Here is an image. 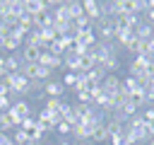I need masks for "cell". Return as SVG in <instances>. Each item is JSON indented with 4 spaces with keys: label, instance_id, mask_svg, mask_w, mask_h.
<instances>
[{
    "label": "cell",
    "instance_id": "6da1fadb",
    "mask_svg": "<svg viewBox=\"0 0 154 145\" xmlns=\"http://www.w3.org/2000/svg\"><path fill=\"white\" fill-rule=\"evenodd\" d=\"M19 72H22L26 80H38V82H48V80H51V75H53V70L43 68L41 63H24Z\"/></svg>",
    "mask_w": 154,
    "mask_h": 145
},
{
    "label": "cell",
    "instance_id": "7a4b0ae2",
    "mask_svg": "<svg viewBox=\"0 0 154 145\" xmlns=\"http://www.w3.org/2000/svg\"><path fill=\"white\" fill-rule=\"evenodd\" d=\"M94 34H96V39H99V41H106V44L116 41V22H113L111 17L99 19V22L94 24Z\"/></svg>",
    "mask_w": 154,
    "mask_h": 145
},
{
    "label": "cell",
    "instance_id": "3957f363",
    "mask_svg": "<svg viewBox=\"0 0 154 145\" xmlns=\"http://www.w3.org/2000/svg\"><path fill=\"white\" fill-rule=\"evenodd\" d=\"M91 58H94V63L96 65H101L103 60H108L111 56H118V46H116V41H111V44H106V41H99L91 51Z\"/></svg>",
    "mask_w": 154,
    "mask_h": 145
},
{
    "label": "cell",
    "instance_id": "277c9868",
    "mask_svg": "<svg viewBox=\"0 0 154 145\" xmlns=\"http://www.w3.org/2000/svg\"><path fill=\"white\" fill-rule=\"evenodd\" d=\"M2 82H7V87H10L12 97H24V94H26V89H29V80H26L22 72H10V75H5V80H2Z\"/></svg>",
    "mask_w": 154,
    "mask_h": 145
},
{
    "label": "cell",
    "instance_id": "5b68a950",
    "mask_svg": "<svg viewBox=\"0 0 154 145\" xmlns=\"http://www.w3.org/2000/svg\"><path fill=\"white\" fill-rule=\"evenodd\" d=\"M7 114H10L12 123H14V128H19V126H22V121L31 116V106H29L24 99H17V102H12V106L7 109Z\"/></svg>",
    "mask_w": 154,
    "mask_h": 145
},
{
    "label": "cell",
    "instance_id": "8992f818",
    "mask_svg": "<svg viewBox=\"0 0 154 145\" xmlns=\"http://www.w3.org/2000/svg\"><path fill=\"white\" fill-rule=\"evenodd\" d=\"M43 92L48 99H63V94L67 92V87L63 85V80H48L43 85Z\"/></svg>",
    "mask_w": 154,
    "mask_h": 145
},
{
    "label": "cell",
    "instance_id": "52a82bcc",
    "mask_svg": "<svg viewBox=\"0 0 154 145\" xmlns=\"http://www.w3.org/2000/svg\"><path fill=\"white\" fill-rule=\"evenodd\" d=\"M41 51H43L41 46L24 44V46H22V51H19V53H22V56H19V58H22V65H24V63H38V58H41Z\"/></svg>",
    "mask_w": 154,
    "mask_h": 145
},
{
    "label": "cell",
    "instance_id": "ba28073f",
    "mask_svg": "<svg viewBox=\"0 0 154 145\" xmlns=\"http://www.w3.org/2000/svg\"><path fill=\"white\" fill-rule=\"evenodd\" d=\"M38 63H41L43 68H48V70L55 72L58 68H63V56H55V53H51V51H41Z\"/></svg>",
    "mask_w": 154,
    "mask_h": 145
},
{
    "label": "cell",
    "instance_id": "9c48e42d",
    "mask_svg": "<svg viewBox=\"0 0 154 145\" xmlns=\"http://www.w3.org/2000/svg\"><path fill=\"white\" fill-rule=\"evenodd\" d=\"M63 7H65V12H67V19H70V22H77L79 17H84V7H82V2L67 0V2H63Z\"/></svg>",
    "mask_w": 154,
    "mask_h": 145
},
{
    "label": "cell",
    "instance_id": "30bf717a",
    "mask_svg": "<svg viewBox=\"0 0 154 145\" xmlns=\"http://www.w3.org/2000/svg\"><path fill=\"white\" fill-rule=\"evenodd\" d=\"M2 70L10 75V72H19L22 70V58L19 56H14V53H5V58H2Z\"/></svg>",
    "mask_w": 154,
    "mask_h": 145
},
{
    "label": "cell",
    "instance_id": "8fae6325",
    "mask_svg": "<svg viewBox=\"0 0 154 145\" xmlns=\"http://www.w3.org/2000/svg\"><path fill=\"white\" fill-rule=\"evenodd\" d=\"M101 87H103V92H106V94H111V97H113V94L123 87V80L118 77V72H113V75H106V80L101 82Z\"/></svg>",
    "mask_w": 154,
    "mask_h": 145
},
{
    "label": "cell",
    "instance_id": "7c38bea8",
    "mask_svg": "<svg viewBox=\"0 0 154 145\" xmlns=\"http://www.w3.org/2000/svg\"><path fill=\"white\" fill-rule=\"evenodd\" d=\"M82 7H84V17H89L94 24L101 19V7H99V2H96V0H84V2H82Z\"/></svg>",
    "mask_w": 154,
    "mask_h": 145
},
{
    "label": "cell",
    "instance_id": "4fadbf2b",
    "mask_svg": "<svg viewBox=\"0 0 154 145\" xmlns=\"http://www.w3.org/2000/svg\"><path fill=\"white\" fill-rule=\"evenodd\" d=\"M91 130H94V126H89V123H77V126H72V135H75L79 143L91 140Z\"/></svg>",
    "mask_w": 154,
    "mask_h": 145
},
{
    "label": "cell",
    "instance_id": "5bb4252c",
    "mask_svg": "<svg viewBox=\"0 0 154 145\" xmlns=\"http://www.w3.org/2000/svg\"><path fill=\"white\" fill-rule=\"evenodd\" d=\"M135 106H137V111H142L144 106H147V89L144 87H137L135 92H130V97H128Z\"/></svg>",
    "mask_w": 154,
    "mask_h": 145
},
{
    "label": "cell",
    "instance_id": "9a60e30c",
    "mask_svg": "<svg viewBox=\"0 0 154 145\" xmlns=\"http://www.w3.org/2000/svg\"><path fill=\"white\" fill-rule=\"evenodd\" d=\"M75 41H77V44H82L84 48H94V46L99 44V39H96V34H94V31H82V34H77V36H75Z\"/></svg>",
    "mask_w": 154,
    "mask_h": 145
},
{
    "label": "cell",
    "instance_id": "2e32d148",
    "mask_svg": "<svg viewBox=\"0 0 154 145\" xmlns=\"http://www.w3.org/2000/svg\"><path fill=\"white\" fill-rule=\"evenodd\" d=\"M106 130H108V138H113V135H120V133H125V123H120V121H116V118H106Z\"/></svg>",
    "mask_w": 154,
    "mask_h": 145
},
{
    "label": "cell",
    "instance_id": "e0dca14e",
    "mask_svg": "<svg viewBox=\"0 0 154 145\" xmlns=\"http://www.w3.org/2000/svg\"><path fill=\"white\" fill-rule=\"evenodd\" d=\"M135 36H137L140 41H149V39L154 36V27H152L149 22H142V24L135 29Z\"/></svg>",
    "mask_w": 154,
    "mask_h": 145
},
{
    "label": "cell",
    "instance_id": "ac0fdd59",
    "mask_svg": "<svg viewBox=\"0 0 154 145\" xmlns=\"http://www.w3.org/2000/svg\"><path fill=\"white\" fill-rule=\"evenodd\" d=\"M87 75V80L91 82V85H101L103 80H106V72H103V68H99V65H94L89 72H84Z\"/></svg>",
    "mask_w": 154,
    "mask_h": 145
},
{
    "label": "cell",
    "instance_id": "d6986e66",
    "mask_svg": "<svg viewBox=\"0 0 154 145\" xmlns=\"http://www.w3.org/2000/svg\"><path fill=\"white\" fill-rule=\"evenodd\" d=\"M94 65H96V63H94L91 53H84V56H79V60H77V72H89Z\"/></svg>",
    "mask_w": 154,
    "mask_h": 145
},
{
    "label": "cell",
    "instance_id": "ffe728a7",
    "mask_svg": "<svg viewBox=\"0 0 154 145\" xmlns=\"http://www.w3.org/2000/svg\"><path fill=\"white\" fill-rule=\"evenodd\" d=\"M106 140H108V130H106V126H103V123L94 126V130H91V143H106Z\"/></svg>",
    "mask_w": 154,
    "mask_h": 145
},
{
    "label": "cell",
    "instance_id": "44dd1931",
    "mask_svg": "<svg viewBox=\"0 0 154 145\" xmlns=\"http://www.w3.org/2000/svg\"><path fill=\"white\" fill-rule=\"evenodd\" d=\"M43 133H46V128H43L41 123H36V126H34L31 130H26V135H29V140H31V143H36V145L41 143V138H43Z\"/></svg>",
    "mask_w": 154,
    "mask_h": 145
},
{
    "label": "cell",
    "instance_id": "7402d4cb",
    "mask_svg": "<svg viewBox=\"0 0 154 145\" xmlns=\"http://www.w3.org/2000/svg\"><path fill=\"white\" fill-rule=\"evenodd\" d=\"M24 44L22 41H17L14 36H7V39H2V51H19Z\"/></svg>",
    "mask_w": 154,
    "mask_h": 145
},
{
    "label": "cell",
    "instance_id": "603a6c76",
    "mask_svg": "<svg viewBox=\"0 0 154 145\" xmlns=\"http://www.w3.org/2000/svg\"><path fill=\"white\" fill-rule=\"evenodd\" d=\"M10 138H12V143H14V145H24V143L29 140V135H26V130H22V128H14Z\"/></svg>",
    "mask_w": 154,
    "mask_h": 145
},
{
    "label": "cell",
    "instance_id": "cb8c5ba5",
    "mask_svg": "<svg viewBox=\"0 0 154 145\" xmlns=\"http://www.w3.org/2000/svg\"><path fill=\"white\" fill-rule=\"evenodd\" d=\"M0 130H2V133L14 130V123H12V118H10V114H7V111H2V114H0Z\"/></svg>",
    "mask_w": 154,
    "mask_h": 145
},
{
    "label": "cell",
    "instance_id": "d4e9b609",
    "mask_svg": "<svg viewBox=\"0 0 154 145\" xmlns=\"http://www.w3.org/2000/svg\"><path fill=\"white\" fill-rule=\"evenodd\" d=\"M137 87H140V85H137V80H135V77H130V75H128V77L123 80V89H125L128 94H130V92H135Z\"/></svg>",
    "mask_w": 154,
    "mask_h": 145
},
{
    "label": "cell",
    "instance_id": "484cf974",
    "mask_svg": "<svg viewBox=\"0 0 154 145\" xmlns=\"http://www.w3.org/2000/svg\"><path fill=\"white\" fill-rule=\"evenodd\" d=\"M63 85L72 89V87L77 85V72H65V75H63Z\"/></svg>",
    "mask_w": 154,
    "mask_h": 145
},
{
    "label": "cell",
    "instance_id": "4316f807",
    "mask_svg": "<svg viewBox=\"0 0 154 145\" xmlns=\"http://www.w3.org/2000/svg\"><path fill=\"white\" fill-rule=\"evenodd\" d=\"M60 104H63V99H48V97H46V104H43V106H46L48 111H60Z\"/></svg>",
    "mask_w": 154,
    "mask_h": 145
},
{
    "label": "cell",
    "instance_id": "83f0119b",
    "mask_svg": "<svg viewBox=\"0 0 154 145\" xmlns=\"http://www.w3.org/2000/svg\"><path fill=\"white\" fill-rule=\"evenodd\" d=\"M140 116H142L147 123H154V106H144V109L140 111Z\"/></svg>",
    "mask_w": 154,
    "mask_h": 145
},
{
    "label": "cell",
    "instance_id": "f1b7e54d",
    "mask_svg": "<svg viewBox=\"0 0 154 145\" xmlns=\"http://www.w3.org/2000/svg\"><path fill=\"white\" fill-rule=\"evenodd\" d=\"M55 133H60V135H67V133H72V126H70L67 121H60V123L55 126Z\"/></svg>",
    "mask_w": 154,
    "mask_h": 145
},
{
    "label": "cell",
    "instance_id": "f546056e",
    "mask_svg": "<svg viewBox=\"0 0 154 145\" xmlns=\"http://www.w3.org/2000/svg\"><path fill=\"white\" fill-rule=\"evenodd\" d=\"M75 97H77V104H94V102H91V94H89V92H77Z\"/></svg>",
    "mask_w": 154,
    "mask_h": 145
},
{
    "label": "cell",
    "instance_id": "4dcf8cb0",
    "mask_svg": "<svg viewBox=\"0 0 154 145\" xmlns=\"http://www.w3.org/2000/svg\"><path fill=\"white\" fill-rule=\"evenodd\" d=\"M36 123H38V121H36L34 116H29V118H24V121H22V126H19V128H22V130H31Z\"/></svg>",
    "mask_w": 154,
    "mask_h": 145
},
{
    "label": "cell",
    "instance_id": "1f68e13d",
    "mask_svg": "<svg viewBox=\"0 0 154 145\" xmlns=\"http://www.w3.org/2000/svg\"><path fill=\"white\" fill-rule=\"evenodd\" d=\"M0 97H12V92H10V87H7V82H2V80H0Z\"/></svg>",
    "mask_w": 154,
    "mask_h": 145
},
{
    "label": "cell",
    "instance_id": "d6a6232c",
    "mask_svg": "<svg viewBox=\"0 0 154 145\" xmlns=\"http://www.w3.org/2000/svg\"><path fill=\"white\" fill-rule=\"evenodd\" d=\"M147 53H149V56H154V36L147 41Z\"/></svg>",
    "mask_w": 154,
    "mask_h": 145
},
{
    "label": "cell",
    "instance_id": "836d02e7",
    "mask_svg": "<svg viewBox=\"0 0 154 145\" xmlns=\"http://www.w3.org/2000/svg\"><path fill=\"white\" fill-rule=\"evenodd\" d=\"M147 92H152V94H154V80H152V85H149V89H147Z\"/></svg>",
    "mask_w": 154,
    "mask_h": 145
},
{
    "label": "cell",
    "instance_id": "e575fe53",
    "mask_svg": "<svg viewBox=\"0 0 154 145\" xmlns=\"http://www.w3.org/2000/svg\"><path fill=\"white\" fill-rule=\"evenodd\" d=\"M38 145H53V143H46V140H41V143H38Z\"/></svg>",
    "mask_w": 154,
    "mask_h": 145
},
{
    "label": "cell",
    "instance_id": "d590c367",
    "mask_svg": "<svg viewBox=\"0 0 154 145\" xmlns=\"http://www.w3.org/2000/svg\"><path fill=\"white\" fill-rule=\"evenodd\" d=\"M58 145H72V143H67V140H63V143H58Z\"/></svg>",
    "mask_w": 154,
    "mask_h": 145
},
{
    "label": "cell",
    "instance_id": "8d00e7d4",
    "mask_svg": "<svg viewBox=\"0 0 154 145\" xmlns=\"http://www.w3.org/2000/svg\"><path fill=\"white\" fill-rule=\"evenodd\" d=\"M77 145H91V140H87V143H77Z\"/></svg>",
    "mask_w": 154,
    "mask_h": 145
},
{
    "label": "cell",
    "instance_id": "74e56055",
    "mask_svg": "<svg viewBox=\"0 0 154 145\" xmlns=\"http://www.w3.org/2000/svg\"><path fill=\"white\" fill-rule=\"evenodd\" d=\"M0 53H2V39H0Z\"/></svg>",
    "mask_w": 154,
    "mask_h": 145
},
{
    "label": "cell",
    "instance_id": "f35d334b",
    "mask_svg": "<svg viewBox=\"0 0 154 145\" xmlns=\"http://www.w3.org/2000/svg\"><path fill=\"white\" fill-rule=\"evenodd\" d=\"M149 145H154V138H152V140H149Z\"/></svg>",
    "mask_w": 154,
    "mask_h": 145
}]
</instances>
